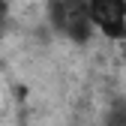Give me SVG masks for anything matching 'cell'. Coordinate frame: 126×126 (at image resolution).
Returning <instances> with one entry per match:
<instances>
[{"label":"cell","mask_w":126,"mask_h":126,"mask_svg":"<svg viewBox=\"0 0 126 126\" xmlns=\"http://www.w3.org/2000/svg\"><path fill=\"white\" fill-rule=\"evenodd\" d=\"M90 24L105 39H126V0H87Z\"/></svg>","instance_id":"cell-2"},{"label":"cell","mask_w":126,"mask_h":126,"mask_svg":"<svg viewBox=\"0 0 126 126\" xmlns=\"http://www.w3.org/2000/svg\"><path fill=\"white\" fill-rule=\"evenodd\" d=\"M6 18H9V0H0V27L6 24Z\"/></svg>","instance_id":"cell-3"},{"label":"cell","mask_w":126,"mask_h":126,"mask_svg":"<svg viewBox=\"0 0 126 126\" xmlns=\"http://www.w3.org/2000/svg\"><path fill=\"white\" fill-rule=\"evenodd\" d=\"M51 24L60 36H66L78 45L90 42V36L96 33L90 24V12H87V0H51Z\"/></svg>","instance_id":"cell-1"}]
</instances>
